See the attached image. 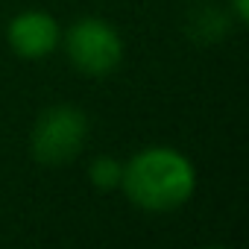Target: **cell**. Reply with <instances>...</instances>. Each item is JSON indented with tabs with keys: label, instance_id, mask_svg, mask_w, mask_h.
Returning <instances> with one entry per match:
<instances>
[{
	"label": "cell",
	"instance_id": "6da1fadb",
	"mask_svg": "<svg viewBox=\"0 0 249 249\" xmlns=\"http://www.w3.org/2000/svg\"><path fill=\"white\" fill-rule=\"evenodd\" d=\"M120 191L147 214H170L191 202L196 191V167L176 147H144L123 161Z\"/></svg>",
	"mask_w": 249,
	"mask_h": 249
},
{
	"label": "cell",
	"instance_id": "8992f818",
	"mask_svg": "<svg viewBox=\"0 0 249 249\" xmlns=\"http://www.w3.org/2000/svg\"><path fill=\"white\" fill-rule=\"evenodd\" d=\"M120 176H123V161H117L111 156H100L88 167V179H91V185L97 191H117Z\"/></svg>",
	"mask_w": 249,
	"mask_h": 249
},
{
	"label": "cell",
	"instance_id": "5b68a950",
	"mask_svg": "<svg viewBox=\"0 0 249 249\" xmlns=\"http://www.w3.org/2000/svg\"><path fill=\"white\" fill-rule=\"evenodd\" d=\"M229 30H231L229 15H226L223 9H211V6H208V9H196V12L191 15V24H188L191 38L205 41V44L226 38V36H229Z\"/></svg>",
	"mask_w": 249,
	"mask_h": 249
},
{
	"label": "cell",
	"instance_id": "3957f363",
	"mask_svg": "<svg viewBox=\"0 0 249 249\" xmlns=\"http://www.w3.org/2000/svg\"><path fill=\"white\" fill-rule=\"evenodd\" d=\"M62 41L68 62L85 76H108L123 62V38L103 18H79Z\"/></svg>",
	"mask_w": 249,
	"mask_h": 249
},
{
	"label": "cell",
	"instance_id": "277c9868",
	"mask_svg": "<svg viewBox=\"0 0 249 249\" xmlns=\"http://www.w3.org/2000/svg\"><path fill=\"white\" fill-rule=\"evenodd\" d=\"M6 41L21 59H47L62 44V27L44 9H24L9 21Z\"/></svg>",
	"mask_w": 249,
	"mask_h": 249
},
{
	"label": "cell",
	"instance_id": "7a4b0ae2",
	"mask_svg": "<svg viewBox=\"0 0 249 249\" xmlns=\"http://www.w3.org/2000/svg\"><path fill=\"white\" fill-rule=\"evenodd\" d=\"M88 141V117L76 106H50L38 114L30 150L33 159L50 167L71 164Z\"/></svg>",
	"mask_w": 249,
	"mask_h": 249
},
{
	"label": "cell",
	"instance_id": "52a82bcc",
	"mask_svg": "<svg viewBox=\"0 0 249 249\" xmlns=\"http://www.w3.org/2000/svg\"><path fill=\"white\" fill-rule=\"evenodd\" d=\"M229 9H231L234 21H240V24L249 21V0H229Z\"/></svg>",
	"mask_w": 249,
	"mask_h": 249
}]
</instances>
